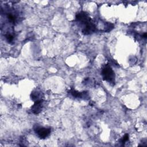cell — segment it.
Masks as SVG:
<instances>
[{"instance_id":"52a82bcc","label":"cell","mask_w":147,"mask_h":147,"mask_svg":"<svg viewBox=\"0 0 147 147\" xmlns=\"http://www.w3.org/2000/svg\"><path fill=\"white\" fill-rule=\"evenodd\" d=\"M7 18L9 20V21L10 23H11L13 24L16 23L17 18H16V17L15 15H14L13 14H12L11 13H8L7 14Z\"/></svg>"},{"instance_id":"7a4b0ae2","label":"cell","mask_w":147,"mask_h":147,"mask_svg":"<svg viewBox=\"0 0 147 147\" xmlns=\"http://www.w3.org/2000/svg\"><path fill=\"white\" fill-rule=\"evenodd\" d=\"M34 130L38 137L41 139L47 138L51 133V129L48 127H45L43 126L35 125L34 126Z\"/></svg>"},{"instance_id":"8992f818","label":"cell","mask_w":147,"mask_h":147,"mask_svg":"<svg viewBox=\"0 0 147 147\" xmlns=\"http://www.w3.org/2000/svg\"><path fill=\"white\" fill-rule=\"evenodd\" d=\"M42 94L41 91L36 90L32 92L30 95V98L32 100H33L34 102H36L40 100H42Z\"/></svg>"},{"instance_id":"277c9868","label":"cell","mask_w":147,"mask_h":147,"mask_svg":"<svg viewBox=\"0 0 147 147\" xmlns=\"http://www.w3.org/2000/svg\"><path fill=\"white\" fill-rule=\"evenodd\" d=\"M42 107V100L34 102V105L32 106L31 110L33 113L37 114L40 113Z\"/></svg>"},{"instance_id":"3957f363","label":"cell","mask_w":147,"mask_h":147,"mask_svg":"<svg viewBox=\"0 0 147 147\" xmlns=\"http://www.w3.org/2000/svg\"><path fill=\"white\" fill-rule=\"evenodd\" d=\"M96 30V28L95 25L94 24V23L92 22V21H91L84 26L82 29V33L85 35H87L94 33Z\"/></svg>"},{"instance_id":"6da1fadb","label":"cell","mask_w":147,"mask_h":147,"mask_svg":"<svg viewBox=\"0 0 147 147\" xmlns=\"http://www.w3.org/2000/svg\"><path fill=\"white\" fill-rule=\"evenodd\" d=\"M102 75L103 80L110 83L114 82L115 74L109 65L106 64L103 67L102 70Z\"/></svg>"},{"instance_id":"ba28073f","label":"cell","mask_w":147,"mask_h":147,"mask_svg":"<svg viewBox=\"0 0 147 147\" xmlns=\"http://www.w3.org/2000/svg\"><path fill=\"white\" fill-rule=\"evenodd\" d=\"M5 38H6V41L9 42V43H11L13 41V40H14V36L12 34H11V33H6V34H5Z\"/></svg>"},{"instance_id":"5b68a950","label":"cell","mask_w":147,"mask_h":147,"mask_svg":"<svg viewBox=\"0 0 147 147\" xmlns=\"http://www.w3.org/2000/svg\"><path fill=\"white\" fill-rule=\"evenodd\" d=\"M70 92L71 95L75 98H85L88 96V94L87 92H80L79 91H76L74 89H72L70 90Z\"/></svg>"},{"instance_id":"9c48e42d","label":"cell","mask_w":147,"mask_h":147,"mask_svg":"<svg viewBox=\"0 0 147 147\" xmlns=\"http://www.w3.org/2000/svg\"><path fill=\"white\" fill-rule=\"evenodd\" d=\"M129 140V135L127 134H126L123 137V138H122L121 140V142L124 144L126 141H127Z\"/></svg>"}]
</instances>
